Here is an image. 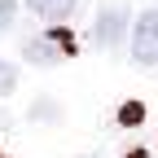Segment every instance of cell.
Segmentation results:
<instances>
[{
	"instance_id": "6da1fadb",
	"label": "cell",
	"mask_w": 158,
	"mask_h": 158,
	"mask_svg": "<svg viewBox=\"0 0 158 158\" xmlns=\"http://www.w3.org/2000/svg\"><path fill=\"white\" fill-rule=\"evenodd\" d=\"M66 53H70V35L57 31V27H53V35H35V40L22 44V57L31 66H57Z\"/></svg>"
},
{
	"instance_id": "52a82bcc",
	"label": "cell",
	"mask_w": 158,
	"mask_h": 158,
	"mask_svg": "<svg viewBox=\"0 0 158 158\" xmlns=\"http://www.w3.org/2000/svg\"><path fill=\"white\" fill-rule=\"evenodd\" d=\"M141 114H145L141 106H123V110H118V118H123V123H141Z\"/></svg>"
},
{
	"instance_id": "ba28073f",
	"label": "cell",
	"mask_w": 158,
	"mask_h": 158,
	"mask_svg": "<svg viewBox=\"0 0 158 158\" xmlns=\"http://www.w3.org/2000/svg\"><path fill=\"white\" fill-rule=\"evenodd\" d=\"M132 158H149V154H145V149H136V154H132Z\"/></svg>"
},
{
	"instance_id": "277c9868",
	"label": "cell",
	"mask_w": 158,
	"mask_h": 158,
	"mask_svg": "<svg viewBox=\"0 0 158 158\" xmlns=\"http://www.w3.org/2000/svg\"><path fill=\"white\" fill-rule=\"evenodd\" d=\"M27 9L40 13L44 22H66V18L75 13V0H27Z\"/></svg>"
},
{
	"instance_id": "5b68a950",
	"label": "cell",
	"mask_w": 158,
	"mask_h": 158,
	"mask_svg": "<svg viewBox=\"0 0 158 158\" xmlns=\"http://www.w3.org/2000/svg\"><path fill=\"white\" fill-rule=\"evenodd\" d=\"M13 88H18V70H13L9 62H0V97H9Z\"/></svg>"
},
{
	"instance_id": "3957f363",
	"label": "cell",
	"mask_w": 158,
	"mask_h": 158,
	"mask_svg": "<svg viewBox=\"0 0 158 158\" xmlns=\"http://www.w3.org/2000/svg\"><path fill=\"white\" fill-rule=\"evenodd\" d=\"M123 35H127V9L106 5L101 13H97V22H92V40H97L101 48H118Z\"/></svg>"
},
{
	"instance_id": "8992f818",
	"label": "cell",
	"mask_w": 158,
	"mask_h": 158,
	"mask_svg": "<svg viewBox=\"0 0 158 158\" xmlns=\"http://www.w3.org/2000/svg\"><path fill=\"white\" fill-rule=\"evenodd\" d=\"M13 13H18V0H0V31L13 27Z\"/></svg>"
},
{
	"instance_id": "7a4b0ae2",
	"label": "cell",
	"mask_w": 158,
	"mask_h": 158,
	"mask_svg": "<svg viewBox=\"0 0 158 158\" xmlns=\"http://www.w3.org/2000/svg\"><path fill=\"white\" fill-rule=\"evenodd\" d=\"M132 57L141 66H158V9H145L132 27Z\"/></svg>"
}]
</instances>
